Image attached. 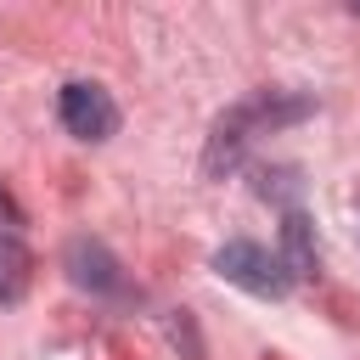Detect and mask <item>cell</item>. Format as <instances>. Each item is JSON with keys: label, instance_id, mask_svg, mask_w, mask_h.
<instances>
[{"label": "cell", "instance_id": "cell-1", "mask_svg": "<svg viewBox=\"0 0 360 360\" xmlns=\"http://www.w3.org/2000/svg\"><path fill=\"white\" fill-rule=\"evenodd\" d=\"M309 107H315L309 96H281V90H264V96H253V101H236L231 112L214 118V135H208V152H202V174H225V169H236V158L248 152L253 135L281 129V124L304 118Z\"/></svg>", "mask_w": 360, "mask_h": 360}, {"label": "cell", "instance_id": "cell-2", "mask_svg": "<svg viewBox=\"0 0 360 360\" xmlns=\"http://www.w3.org/2000/svg\"><path fill=\"white\" fill-rule=\"evenodd\" d=\"M214 270L231 281V287H242V292H253V298H287V270H281V259L270 253V248H259V242H248V236H236V242H225L219 253H214Z\"/></svg>", "mask_w": 360, "mask_h": 360}, {"label": "cell", "instance_id": "cell-3", "mask_svg": "<svg viewBox=\"0 0 360 360\" xmlns=\"http://www.w3.org/2000/svg\"><path fill=\"white\" fill-rule=\"evenodd\" d=\"M56 118L73 141H107L118 129V101L96 79H68L62 96H56Z\"/></svg>", "mask_w": 360, "mask_h": 360}, {"label": "cell", "instance_id": "cell-4", "mask_svg": "<svg viewBox=\"0 0 360 360\" xmlns=\"http://www.w3.org/2000/svg\"><path fill=\"white\" fill-rule=\"evenodd\" d=\"M68 276L90 292H124V276H118V259L96 242V236H73L68 242Z\"/></svg>", "mask_w": 360, "mask_h": 360}, {"label": "cell", "instance_id": "cell-5", "mask_svg": "<svg viewBox=\"0 0 360 360\" xmlns=\"http://www.w3.org/2000/svg\"><path fill=\"white\" fill-rule=\"evenodd\" d=\"M281 270H287V281H309L315 276V225H309V214L304 208H287V219H281Z\"/></svg>", "mask_w": 360, "mask_h": 360}, {"label": "cell", "instance_id": "cell-6", "mask_svg": "<svg viewBox=\"0 0 360 360\" xmlns=\"http://www.w3.org/2000/svg\"><path fill=\"white\" fill-rule=\"evenodd\" d=\"M28 287V253L22 242H0V298H17Z\"/></svg>", "mask_w": 360, "mask_h": 360}, {"label": "cell", "instance_id": "cell-7", "mask_svg": "<svg viewBox=\"0 0 360 360\" xmlns=\"http://www.w3.org/2000/svg\"><path fill=\"white\" fill-rule=\"evenodd\" d=\"M253 191H259V197H276V202H281V197L292 202V197L304 191V180H298V169H259Z\"/></svg>", "mask_w": 360, "mask_h": 360}, {"label": "cell", "instance_id": "cell-8", "mask_svg": "<svg viewBox=\"0 0 360 360\" xmlns=\"http://www.w3.org/2000/svg\"><path fill=\"white\" fill-rule=\"evenodd\" d=\"M22 225H28V219H22L17 197H11L6 186H0V242H22Z\"/></svg>", "mask_w": 360, "mask_h": 360}]
</instances>
